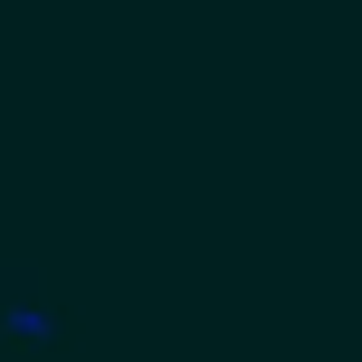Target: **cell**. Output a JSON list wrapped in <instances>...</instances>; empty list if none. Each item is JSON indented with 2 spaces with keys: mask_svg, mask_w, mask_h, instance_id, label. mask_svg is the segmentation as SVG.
Returning <instances> with one entry per match:
<instances>
[{
  "mask_svg": "<svg viewBox=\"0 0 362 362\" xmlns=\"http://www.w3.org/2000/svg\"><path fill=\"white\" fill-rule=\"evenodd\" d=\"M67 344H76V315L48 286H29V276H0V353L10 362H57Z\"/></svg>",
  "mask_w": 362,
  "mask_h": 362,
  "instance_id": "cell-1",
  "label": "cell"
}]
</instances>
